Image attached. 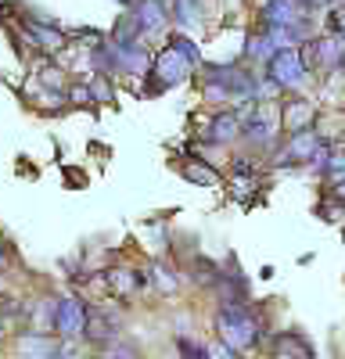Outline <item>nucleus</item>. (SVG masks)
I'll list each match as a JSON object with an SVG mask.
<instances>
[{
    "mask_svg": "<svg viewBox=\"0 0 345 359\" xmlns=\"http://www.w3.org/2000/svg\"><path fill=\"white\" fill-rule=\"evenodd\" d=\"M169 47H177L180 50V57L191 65V69H201V50H198V43L187 36V33H169V40H165Z\"/></svg>",
    "mask_w": 345,
    "mask_h": 359,
    "instance_id": "obj_25",
    "label": "nucleus"
},
{
    "mask_svg": "<svg viewBox=\"0 0 345 359\" xmlns=\"http://www.w3.org/2000/svg\"><path fill=\"white\" fill-rule=\"evenodd\" d=\"M270 348H273V352H270L273 359H313L309 341H306L302 334H295V331H280V334H273Z\"/></svg>",
    "mask_w": 345,
    "mask_h": 359,
    "instance_id": "obj_16",
    "label": "nucleus"
},
{
    "mask_svg": "<svg viewBox=\"0 0 345 359\" xmlns=\"http://www.w3.org/2000/svg\"><path fill=\"white\" fill-rule=\"evenodd\" d=\"M65 94H69V108H94L90 83H72V86H65Z\"/></svg>",
    "mask_w": 345,
    "mask_h": 359,
    "instance_id": "obj_27",
    "label": "nucleus"
},
{
    "mask_svg": "<svg viewBox=\"0 0 345 359\" xmlns=\"http://www.w3.org/2000/svg\"><path fill=\"white\" fill-rule=\"evenodd\" d=\"M205 72V97L209 101H241L252 104L259 97V76H252L248 65L219 62V65H201Z\"/></svg>",
    "mask_w": 345,
    "mask_h": 359,
    "instance_id": "obj_1",
    "label": "nucleus"
},
{
    "mask_svg": "<svg viewBox=\"0 0 345 359\" xmlns=\"http://www.w3.org/2000/svg\"><path fill=\"white\" fill-rule=\"evenodd\" d=\"M216 331H219V341H223V345H230L234 352H248V348H255V345H259V338H263L259 316L248 309V302H238V306H219Z\"/></svg>",
    "mask_w": 345,
    "mask_h": 359,
    "instance_id": "obj_2",
    "label": "nucleus"
},
{
    "mask_svg": "<svg viewBox=\"0 0 345 359\" xmlns=\"http://www.w3.org/2000/svg\"><path fill=\"white\" fill-rule=\"evenodd\" d=\"M313 165H320V172L327 176V184H334V180H345V144L327 147V151L316 158Z\"/></svg>",
    "mask_w": 345,
    "mask_h": 359,
    "instance_id": "obj_21",
    "label": "nucleus"
},
{
    "mask_svg": "<svg viewBox=\"0 0 345 359\" xmlns=\"http://www.w3.org/2000/svg\"><path fill=\"white\" fill-rule=\"evenodd\" d=\"M86 309L76 294H65V298H58V313H54V331L62 334V338H79L86 331Z\"/></svg>",
    "mask_w": 345,
    "mask_h": 359,
    "instance_id": "obj_10",
    "label": "nucleus"
},
{
    "mask_svg": "<svg viewBox=\"0 0 345 359\" xmlns=\"http://www.w3.org/2000/svg\"><path fill=\"white\" fill-rule=\"evenodd\" d=\"M115 334H119V316L115 313H108V309H90L86 313V331H83L86 341L108 345V341H115Z\"/></svg>",
    "mask_w": 345,
    "mask_h": 359,
    "instance_id": "obj_14",
    "label": "nucleus"
},
{
    "mask_svg": "<svg viewBox=\"0 0 345 359\" xmlns=\"http://www.w3.org/2000/svg\"><path fill=\"white\" fill-rule=\"evenodd\" d=\"M184 180H191V184H198V187H216L219 184V169L212 162H205V158L191 155L184 162Z\"/></svg>",
    "mask_w": 345,
    "mask_h": 359,
    "instance_id": "obj_20",
    "label": "nucleus"
},
{
    "mask_svg": "<svg viewBox=\"0 0 345 359\" xmlns=\"http://www.w3.org/2000/svg\"><path fill=\"white\" fill-rule=\"evenodd\" d=\"M209 352H212V348H209ZM234 355H238V352L230 348V345H219V348L212 352V359H234Z\"/></svg>",
    "mask_w": 345,
    "mask_h": 359,
    "instance_id": "obj_32",
    "label": "nucleus"
},
{
    "mask_svg": "<svg viewBox=\"0 0 345 359\" xmlns=\"http://www.w3.org/2000/svg\"><path fill=\"white\" fill-rule=\"evenodd\" d=\"M273 54H277V43L270 36V29H255V33H248V40H245V62L266 69V62Z\"/></svg>",
    "mask_w": 345,
    "mask_h": 359,
    "instance_id": "obj_18",
    "label": "nucleus"
},
{
    "mask_svg": "<svg viewBox=\"0 0 345 359\" xmlns=\"http://www.w3.org/2000/svg\"><path fill=\"white\" fill-rule=\"evenodd\" d=\"M324 33H341V36H345V0H341V4H334V8H327Z\"/></svg>",
    "mask_w": 345,
    "mask_h": 359,
    "instance_id": "obj_29",
    "label": "nucleus"
},
{
    "mask_svg": "<svg viewBox=\"0 0 345 359\" xmlns=\"http://www.w3.org/2000/svg\"><path fill=\"white\" fill-rule=\"evenodd\" d=\"M263 22L270 29H295V33L309 36V8L302 0H266Z\"/></svg>",
    "mask_w": 345,
    "mask_h": 359,
    "instance_id": "obj_9",
    "label": "nucleus"
},
{
    "mask_svg": "<svg viewBox=\"0 0 345 359\" xmlns=\"http://www.w3.org/2000/svg\"><path fill=\"white\" fill-rule=\"evenodd\" d=\"M266 76L280 90H302L306 79H309V65L302 62L299 47H284V50H277L270 62H266Z\"/></svg>",
    "mask_w": 345,
    "mask_h": 359,
    "instance_id": "obj_7",
    "label": "nucleus"
},
{
    "mask_svg": "<svg viewBox=\"0 0 345 359\" xmlns=\"http://www.w3.org/2000/svg\"><path fill=\"white\" fill-rule=\"evenodd\" d=\"M327 198L345 208V180H334V184H327Z\"/></svg>",
    "mask_w": 345,
    "mask_h": 359,
    "instance_id": "obj_31",
    "label": "nucleus"
},
{
    "mask_svg": "<svg viewBox=\"0 0 345 359\" xmlns=\"http://www.w3.org/2000/svg\"><path fill=\"white\" fill-rule=\"evenodd\" d=\"M140 33H144V29H140V22H137V15H133V8L119 18V22H115V29H111V43H119V47H126V43H140Z\"/></svg>",
    "mask_w": 345,
    "mask_h": 359,
    "instance_id": "obj_22",
    "label": "nucleus"
},
{
    "mask_svg": "<svg viewBox=\"0 0 345 359\" xmlns=\"http://www.w3.org/2000/svg\"><path fill=\"white\" fill-rule=\"evenodd\" d=\"M169 11H172V22L184 25V29H194L198 18H201V4H198V0H169Z\"/></svg>",
    "mask_w": 345,
    "mask_h": 359,
    "instance_id": "obj_24",
    "label": "nucleus"
},
{
    "mask_svg": "<svg viewBox=\"0 0 345 359\" xmlns=\"http://www.w3.org/2000/svg\"><path fill=\"white\" fill-rule=\"evenodd\" d=\"M341 69H345V62H341Z\"/></svg>",
    "mask_w": 345,
    "mask_h": 359,
    "instance_id": "obj_34",
    "label": "nucleus"
},
{
    "mask_svg": "<svg viewBox=\"0 0 345 359\" xmlns=\"http://www.w3.org/2000/svg\"><path fill=\"white\" fill-rule=\"evenodd\" d=\"M148 280L155 284V291H158V294H177V287H180V277L172 273V269H169L165 262H151Z\"/></svg>",
    "mask_w": 345,
    "mask_h": 359,
    "instance_id": "obj_23",
    "label": "nucleus"
},
{
    "mask_svg": "<svg viewBox=\"0 0 345 359\" xmlns=\"http://www.w3.org/2000/svg\"><path fill=\"white\" fill-rule=\"evenodd\" d=\"M177 348H180V359H212L209 345H201L194 338H177Z\"/></svg>",
    "mask_w": 345,
    "mask_h": 359,
    "instance_id": "obj_28",
    "label": "nucleus"
},
{
    "mask_svg": "<svg viewBox=\"0 0 345 359\" xmlns=\"http://www.w3.org/2000/svg\"><path fill=\"white\" fill-rule=\"evenodd\" d=\"M313 123H316V108H313V101H306V97L284 101V108H280V130H284V133L313 130Z\"/></svg>",
    "mask_w": 345,
    "mask_h": 359,
    "instance_id": "obj_13",
    "label": "nucleus"
},
{
    "mask_svg": "<svg viewBox=\"0 0 345 359\" xmlns=\"http://www.w3.org/2000/svg\"><path fill=\"white\" fill-rule=\"evenodd\" d=\"M277 123L266 115V101H252V104L241 108V137L255 147H273L277 144Z\"/></svg>",
    "mask_w": 345,
    "mask_h": 359,
    "instance_id": "obj_8",
    "label": "nucleus"
},
{
    "mask_svg": "<svg viewBox=\"0 0 345 359\" xmlns=\"http://www.w3.org/2000/svg\"><path fill=\"white\" fill-rule=\"evenodd\" d=\"M108 359H140V352L133 345H126V341H115L111 352H108Z\"/></svg>",
    "mask_w": 345,
    "mask_h": 359,
    "instance_id": "obj_30",
    "label": "nucleus"
},
{
    "mask_svg": "<svg viewBox=\"0 0 345 359\" xmlns=\"http://www.w3.org/2000/svg\"><path fill=\"white\" fill-rule=\"evenodd\" d=\"M18 352H22V359H62L65 355V348L47 334H25L18 341Z\"/></svg>",
    "mask_w": 345,
    "mask_h": 359,
    "instance_id": "obj_19",
    "label": "nucleus"
},
{
    "mask_svg": "<svg viewBox=\"0 0 345 359\" xmlns=\"http://www.w3.org/2000/svg\"><path fill=\"white\" fill-rule=\"evenodd\" d=\"M133 15H137L144 33H162V29H169V22H172L169 0H133Z\"/></svg>",
    "mask_w": 345,
    "mask_h": 359,
    "instance_id": "obj_12",
    "label": "nucleus"
},
{
    "mask_svg": "<svg viewBox=\"0 0 345 359\" xmlns=\"http://www.w3.org/2000/svg\"><path fill=\"white\" fill-rule=\"evenodd\" d=\"M90 94H94V104H115V90H111L108 72H94V79H90Z\"/></svg>",
    "mask_w": 345,
    "mask_h": 359,
    "instance_id": "obj_26",
    "label": "nucleus"
},
{
    "mask_svg": "<svg viewBox=\"0 0 345 359\" xmlns=\"http://www.w3.org/2000/svg\"><path fill=\"white\" fill-rule=\"evenodd\" d=\"M111 47H115V69H119V72H126V76H148L151 54L144 50V43H126V47L111 43Z\"/></svg>",
    "mask_w": 345,
    "mask_h": 359,
    "instance_id": "obj_15",
    "label": "nucleus"
},
{
    "mask_svg": "<svg viewBox=\"0 0 345 359\" xmlns=\"http://www.w3.org/2000/svg\"><path fill=\"white\" fill-rule=\"evenodd\" d=\"M4 266H8V248L0 245V269H4Z\"/></svg>",
    "mask_w": 345,
    "mask_h": 359,
    "instance_id": "obj_33",
    "label": "nucleus"
},
{
    "mask_svg": "<svg viewBox=\"0 0 345 359\" xmlns=\"http://www.w3.org/2000/svg\"><path fill=\"white\" fill-rule=\"evenodd\" d=\"M327 140L316 130H302V133H284V144H277V165H309L327 151Z\"/></svg>",
    "mask_w": 345,
    "mask_h": 359,
    "instance_id": "obj_5",
    "label": "nucleus"
},
{
    "mask_svg": "<svg viewBox=\"0 0 345 359\" xmlns=\"http://www.w3.org/2000/svg\"><path fill=\"white\" fill-rule=\"evenodd\" d=\"M191 72H194V69L180 57V50L165 43V47L151 57V69H148V76H144V94H148V97H158V94H165V90L180 86Z\"/></svg>",
    "mask_w": 345,
    "mask_h": 359,
    "instance_id": "obj_3",
    "label": "nucleus"
},
{
    "mask_svg": "<svg viewBox=\"0 0 345 359\" xmlns=\"http://www.w3.org/2000/svg\"><path fill=\"white\" fill-rule=\"evenodd\" d=\"M104 280H108L111 294H119V298H126V294H137L144 284H148V277H144V273H137V269H130V266H111L108 273H104Z\"/></svg>",
    "mask_w": 345,
    "mask_h": 359,
    "instance_id": "obj_17",
    "label": "nucleus"
},
{
    "mask_svg": "<svg viewBox=\"0 0 345 359\" xmlns=\"http://www.w3.org/2000/svg\"><path fill=\"white\" fill-rule=\"evenodd\" d=\"M299 54L309 69H324V72H338L345 62V36L341 33H320L299 43Z\"/></svg>",
    "mask_w": 345,
    "mask_h": 359,
    "instance_id": "obj_4",
    "label": "nucleus"
},
{
    "mask_svg": "<svg viewBox=\"0 0 345 359\" xmlns=\"http://www.w3.org/2000/svg\"><path fill=\"white\" fill-rule=\"evenodd\" d=\"M22 33L43 54H58L69 43V33H62V25H58L50 15H40V11H22Z\"/></svg>",
    "mask_w": 345,
    "mask_h": 359,
    "instance_id": "obj_6",
    "label": "nucleus"
},
{
    "mask_svg": "<svg viewBox=\"0 0 345 359\" xmlns=\"http://www.w3.org/2000/svg\"><path fill=\"white\" fill-rule=\"evenodd\" d=\"M241 137V111L234 108H219L209 115V123H205V140L212 144H234Z\"/></svg>",
    "mask_w": 345,
    "mask_h": 359,
    "instance_id": "obj_11",
    "label": "nucleus"
}]
</instances>
